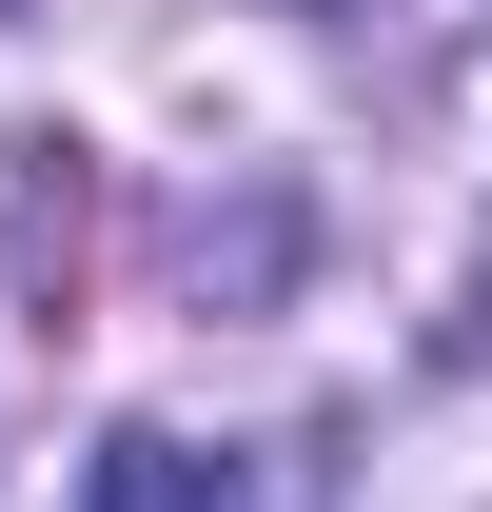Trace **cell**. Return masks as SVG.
<instances>
[{
	"instance_id": "3957f363",
	"label": "cell",
	"mask_w": 492,
	"mask_h": 512,
	"mask_svg": "<svg viewBox=\"0 0 492 512\" xmlns=\"http://www.w3.org/2000/svg\"><path fill=\"white\" fill-rule=\"evenodd\" d=\"M453 355H492V256H473V296H453Z\"/></svg>"
},
{
	"instance_id": "6da1fadb",
	"label": "cell",
	"mask_w": 492,
	"mask_h": 512,
	"mask_svg": "<svg viewBox=\"0 0 492 512\" xmlns=\"http://www.w3.org/2000/svg\"><path fill=\"white\" fill-rule=\"evenodd\" d=\"M0 276H20L40 316H79V276H99V158H79L60 119L0 138Z\"/></svg>"
},
{
	"instance_id": "277c9868",
	"label": "cell",
	"mask_w": 492,
	"mask_h": 512,
	"mask_svg": "<svg viewBox=\"0 0 492 512\" xmlns=\"http://www.w3.org/2000/svg\"><path fill=\"white\" fill-rule=\"evenodd\" d=\"M0 20H20V0H0Z\"/></svg>"
},
{
	"instance_id": "7a4b0ae2",
	"label": "cell",
	"mask_w": 492,
	"mask_h": 512,
	"mask_svg": "<svg viewBox=\"0 0 492 512\" xmlns=\"http://www.w3.org/2000/svg\"><path fill=\"white\" fill-rule=\"evenodd\" d=\"M60 512H256V473L138 414V434H99V453H79V493H60Z\"/></svg>"
}]
</instances>
